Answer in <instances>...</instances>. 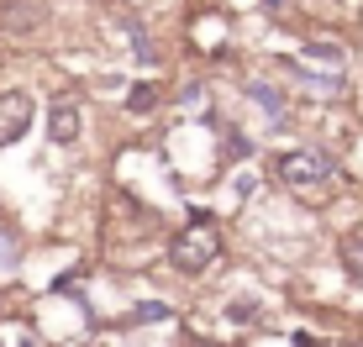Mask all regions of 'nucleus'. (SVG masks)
Instances as JSON below:
<instances>
[{
    "label": "nucleus",
    "instance_id": "obj_2",
    "mask_svg": "<svg viewBox=\"0 0 363 347\" xmlns=\"http://www.w3.org/2000/svg\"><path fill=\"white\" fill-rule=\"evenodd\" d=\"M279 174L295 184V190H311V184H327L332 179V158H321V153H284L279 158Z\"/></svg>",
    "mask_w": 363,
    "mask_h": 347
},
{
    "label": "nucleus",
    "instance_id": "obj_3",
    "mask_svg": "<svg viewBox=\"0 0 363 347\" xmlns=\"http://www.w3.org/2000/svg\"><path fill=\"white\" fill-rule=\"evenodd\" d=\"M27 127H32V101L21 90L0 95V142H16Z\"/></svg>",
    "mask_w": 363,
    "mask_h": 347
},
{
    "label": "nucleus",
    "instance_id": "obj_1",
    "mask_svg": "<svg viewBox=\"0 0 363 347\" xmlns=\"http://www.w3.org/2000/svg\"><path fill=\"white\" fill-rule=\"evenodd\" d=\"M221 253V237H216V221L206 216V210H195L190 216V227L179 232V237H174V268H179V274H200V268L211 263V258Z\"/></svg>",
    "mask_w": 363,
    "mask_h": 347
},
{
    "label": "nucleus",
    "instance_id": "obj_4",
    "mask_svg": "<svg viewBox=\"0 0 363 347\" xmlns=\"http://www.w3.org/2000/svg\"><path fill=\"white\" fill-rule=\"evenodd\" d=\"M48 132H53V142H74L79 137V110L74 106H53L48 110Z\"/></svg>",
    "mask_w": 363,
    "mask_h": 347
},
{
    "label": "nucleus",
    "instance_id": "obj_5",
    "mask_svg": "<svg viewBox=\"0 0 363 347\" xmlns=\"http://www.w3.org/2000/svg\"><path fill=\"white\" fill-rule=\"evenodd\" d=\"M0 21H6V27H32V21H37V6H16V11H6Z\"/></svg>",
    "mask_w": 363,
    "mask_h": 347
}]
</instances>
